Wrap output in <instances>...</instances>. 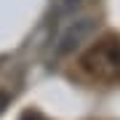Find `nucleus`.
Returning <instances> with one entry per match:
<instances>
[{"label":"nucleus","instance_id":"obj_1","mask_svg":"<svg viewBox=\"0 0 120 120\" xmlns=\"http://www.w3.org/2000/svg\"><path fill=\"white\" fill-rule=\"evenodd\" d=\"M80 69L91 80L99 83H120V35L109 32L99 38L80 56Z\"/></svg>","mask_w":120,"mask_h":120},{"label":"nucleus","instance_id":"obj_2","mask_svg":"<svg viewBox=\"0 0 120 120\" xmlns=\"http://www.w3.org/2000/svg\"><path fill=\"white\" fill-rule=\"evenodd\" d=\"M91 32V19H80V22H75L72 27L67 30V35L61 38V45H59V53H67V51H72V48L80 43V38L83 35H88Z\"/></svg>","mask_w":120,"mask_h":120},{"label":"nucleus","instance_id":"obj_3","mask_svg":"<svg viewBox=\"0 0 120 120\" xmlns=\"http://www.w3.org/2000/svg\"><path fill=\"white\" fill-rule=\"evenodd\" d=\"M5 104H8V94H0V115H3V109H5Z\"/></svg>","mask_w":120,"mask_h":120},{"label":"nucleus","instance_id":"obj_4","mask_svg":"<svg viewBox=\"0 0 120 120\" xmlns=\"http://www.w3.org/2000/svg\"><path fill=\"white\" fill-rule=\"evenodd\" d=\"M64 3H67V5H75V3H80V0H64Z\"/></svg>","mask_w":120,"mask_h":120},{"label":"nucleus","instance_id":"obj_5","mask_svg":"<svg viewBox=\"0 0 120 120\" xmlns=\"http://www.w3.org/2000/svg\"><path fill=\"white\" fill-rule=\"evenodd\" d=\"M22 120H38V117H32V115H27V117H22Z\"/></svg>","mask_w":120,"mask_h":120}]
</instances>
